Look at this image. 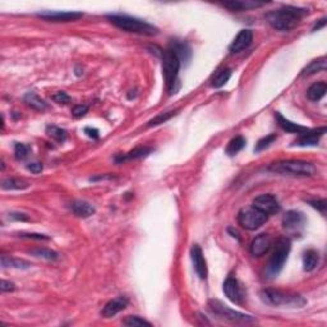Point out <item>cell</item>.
Masks as SVG:
<instances>
[{
  "label": "cell",
  "instance_id": "obj_1",
  "mask_svg": "<svg viewBox=\"0 0 327 327\" xmlns=\"http://www.w3.org/2000/svg\"><path fill=\"white\" fill-rule=\"evenodd\" d=\"M308 13L307 9L297 7H282L276 11H271L266 13L267 23L276 31L288 32L292 31L299 25V22Z\"/></svg>",
  "mask_w": 327,
  "mask_h": 327
},
{
  "label": "cell",
  "instance_id": "obj_2",
  "mask_svg": "<svg viewBox=\"0 0 327 327\" xmlns=\"http://www.w3.org/2000/svg\"><path fill=\"white\" fill-rule=\"evenodd\" d=\"M107 19L117 26L118 29L123 30L125 32L138 33L145 36H156L159 33V29L146 21H142L139 18L131 17L125 15H107Z\"/></svg>",
  "mask_w": 327,
  "mask_h": 327
},
{
  "label": "cell",
  "instance_id": "obj_3",
  "mask_svg": "<svg viewBox=\"0 0 327 327\" xmlns=\"http://www.w3.org/2000/svg\"><path fill=\"white\" fill-rule=\"evenodd\" d=\"M261 299L263 303L274 307H289V308H300L306 306L307 300L300 294L292 292H284L279 289H265L261 292Z\"/></svg>",
  "mask_w": 327,
  "mask_h": 327
},
{
  "label": "cell",
  "instance_id": "obj_4",
  "mask_svg": "<svg viewBox=\"0 0 327 327\" xmlns=\"http://www.w3.org/2000/svg\"><path fill=\"white\" fill-rule=\"evenodd\" d=\"M290 249H292V242L289 238L281 237L276 240L272 256L265 268V278L270 280V279H275L280 274L285 262L288 260Z\"/></svg>",
  "mask_w": 327,
  "mask_h": 327
},
{
  "label": "cell",
  "instance_id": "obj_5",
  "mask_svg": "<svg viewBox=\"0 0 327 327\" xmlns=\"http://www.w3.org/2000/svg\"><path fill=\"white\" fill-rule=\"evenodd\" d=\"M267 170L282 175L294 177H313L317 173L316 166L312 163L302 160H284L271 164Z\"/></svg>",
  "mask_w": 327,
  "mask_h": 327
},
{
  "label": "cell",
  "instance_id": "obj_6",
  "mask_svg": "<svg viewBox=\"0 0 327 327\" xmlns=\"http://www.w3.org/2000/svg\"><path fill=\"white\" fill-rule=\"evenodd\" d=\"M161 59H163V74L165 83H166V89L170 95L177 93L178 87V74L180 71L181 61L178 58V55L171 49L164 50L161 53Z\"/></svg>",
  "mask_w": 327,
  "mask_h": 327
},
{
  "label": "cell",
  "instance_id": "obj_7",
  "mask_svg": "<svg viewBox=\"0 0 327 327\" xmlns=\"http://www.w3.org/2000/svg\"><path fill=\"white\" fill-rule=\"evenodd\" d=\"M208 310L219 318L226 320L229 322H233V324H253L256 321L252 316L231 310L228 306H225L224 303H221L220 300H210L208 302Z\"/></svg>",
  "mask_w": 327,
  "mask_h": 327
},
{
  "label": "cell",
  "instance_id": "obj_8",
  "mask_svg": "<svg viewBox=\"0 0 327 327\" xmlns=\"http://www.w3.org/2000/svg\"><path fill=\"white\" fill-rule=\"evenodd\" d=\"M268 216L266 213L261 212L254 207H248V208H243L240 210L238 215V223L245 230H257L260 229L265 223L267 221Z\"/></svg>",
  "mask_w": 327,
  "mask_h": 327
},
{
  "label": "cell",
  "instance_id": "obj_9",
  "mask_svg": "<svg viewBox=\"0 0 327 327\" xmlns=\"http://www.w3.org/2000/svg\"><path fill=\"white\" fill-rule=\"evenodd\" d=\"M224 293L225 295L230 299L231 302L235 304H242L245 299V292L243 286L240 285L237 278L233 275L228 276V279L224 282Z\"/></svg>",
  "mask_w": 327,
  "mask_h": 327
},
{
  "label": "cell",
  "instance_id": "obj_10",
  "mask_svg": "<svg viewBox=\"0 0 327 327\" xmlns=\"http://www.w3.org/2000/svg\"><path fill=\"white\" fill-rule=\"evenodd\" d=\"M253 207L260 210L261 212L266 213L267 216L278 213L280 211V205H279L278 199L272 194H261V196L256 197L253 201Z\"/></svg>",
  "mask_w": 327,
  "mask_h": 327
},
{
  "label": "cell",
  "instance_id": "obj_11",
  "mask_svg": "<svg viewBox=\"0 0 327 327\" xmlns=\"http://www.w3.org/2000/svg\"><path fill=\"white\" fill-rule=\"evenodd\" d=\"M37 17L47 22H74L83 17L81 12H41L37 13Z\"/></svg>",
  "mask_w": 327,
  "mask_h": 327
},
{
  "label": "cell",
  "instance_id": "obj_12",
  "mask_svg": "<svg viewBox=\"0 0 327 327\" xmlns=\"http://www.w3.org/2000/svg\"><path fill=\"white\" fill-rule=\"evenodd\" d=\"M272 244H274V239L270 234H260L252 240L249 251L252 256L261 257L270 251Z\"/></svg>",
  "mask_w": 327,
  "mask_h": 327
},
{
  "label": "cell",
  "instance_id": "obj_13",
  "mask_svg": "<svg viewBox=\"0 0 327 327\" xmlns=\"http://www.w3.org/2000/svg\"><path fill=\"white\" fill-rule=\"evenodd\" d=\"M128 298L127 297H117L115 299H111L110 302H107L105 304V307L101 311V316L105 317V318H111V317L117 316L118 313L121 312V311H124L128 306Z\"/></svg>",
  "mask_w": 327,
  "mask_h": 327
},
{
  "label": "cell",
  "instance_id": "obj_14",
  "mask_svg": "<svg viewBox=\"0 0 327 327\" xmlns=\"http://www.w3.org/2000/svg\"><path fill=\"white\" fill-rule=\"evenodd\" d=\"M191 258H192L193 267H194L197 275H198L202 280L203 279H206L207 274H208V271H207V263L206 260H205V257H203L202 249H201L199 245L194 244L192 248H191Z\"/></svg>",
  "mask_w": 327,
  "mask_h": 327
},
{
  "label": "cell",
  "instance_id": "obj_15",
  "mask_svg": "<svg viewBox=\"0 0 327 327\" xmlns=\"http://www.w3.org/2000/svg\"><path fill=\"white\" fill-rule=\"evenodd\" d=\"M306 224V216L298 211H288L282 217V226L289 231H297Z\"/></svg>",
  "mask_w": 327,
  "mask_h": 327
},
{
  "label": "cell",
  "instance_id": "obj_16",
  "mask_svg": "<svg viewBox=\"0 0 327 327\" xmlns=\"http://www.w3.org/2000/svg\"><path fill=\"white\" fill-rule=\"evenodd\" d=\"M325 132H326L325 127L318 129H308L303 134L299 135V138L295 141V145H298V146H316L321 137L325 134Z\"/></svg>",
  "mask_w": 327,
  "mask_h": 327
},
{
  "label": "cell",
  "instance_id": "obj_17",
  "mask_svg": "<svg viewBox=\"0 0 327 327\" xmlns=\"http://www.w3.org/2000/svg\"><path fill=\"white\" fill-rule=\"evenodd\" d=\"M252 39L253 33L251 30H242V31L237 35L234 41L231 43L230 53L238 54L240 53V51H243L244 49H247V47L252 44Z\"/></svg>",
  "mask_w": 327,
  "mask_h": 327
},
{
  "label": "cell",
  "instance_id": "obj_18",
  "mask_svg": "<svg viewBox=\"0 0 327 327\" xmlns=\"http://www.w3.org/2000/svg\"><path fill=\"white\" fill-rule=\"evenodd\" d=\"M265 1H253V0H231V1H224L221 5L228 8L231 12H242L253 9V8H258L265 5Z\"/></svg>",
  "mask_w": 327,
  "mask_h": 327
},
{
  "label": "cell",
  "instance_id": "obj_19",
  "mask_svg": "<svg viewBox=\"0 0 327 327\" xmlns=\"http://www.w3.org/2000/svg\"><path fill=\"white\" fill-rule=\"evenodd\" d=\"M71 208L75 216L82 217V219L92 216L96 212V208L91 203L86 202V201H74V202L72 203Z\"/></svg>",
  "mask_w": 327,
  "mask_h": 327
},
{
  "label": "cell",
  "instance_id": "obj_20",
  "mask_svg": "<svg viewBox=\"0 0 327 327\" xmlns=\"http://www.w3.org/2000/svg\"><path fill=\"white\" fill-rule=\"evenodd\" d=\"M276 119H278L279 125H280L284 131L288 132V133H295V134L300 135L303 134L304 132L308 131V128H306V127H302V125L295 124V123H292L290 120H288V119L282 117L280 113H276Z\"/></svg>",
  "mask_w": 327,
  "mask_h": 327
},
{
  "label": "cell",
  "instance_id": "obj_21",
  "mask_svg": "<svg viewBox=\"0 0 327 327\" xmlns=\"http://www.w3.org/2000/svg\"><path fill=\"white\" fill-rule=\"evenodd\" d=\"M318 261H320V256H318V252L316 249H308L304 252V256H303V268L304 271H313L318 265Z\"/></svg>",
  "mask_w": 327,
  "mask_h": 327
},
{
  "label": "cell",
  "instance_id": "obj_22",
  "mask_svg": "<svg viewBox=\"0 0 327 327\" xmlns=\"http://www.w3.org/2000/svg\"><path fill=\"white\" fill-rule=\"evenodd\" d=\"M327 85L325 82H317L314 85H312L307 91V97L311 101H320L322 97L326 95Z\"/></svg>",
  "mask_w": 327,
  "mask_h": 327
},
{
  "label": "cell",
  "instance_id": "obj_23",
  "mask_svg": "<svg viewBox=\"0 0 327 327\" xmlns=\"http://www.w3.org/2000/svg\"><path fill=\"white\" fill-rule=\"evenodd\" d=\"M151 152H152V149H151V147H137V149H132L131 152H128L127 155H124V156L115 157V161H117V163H121V161L133 160V159H142V157L149 156Z\"/></svg>",
  "mask_w": 327,
  "mask_h": 327
},
{
  "label": "cell",
  "instance_id": "obj_24",
  "mask_svg": "<svg viewBox=\"0 0 327 327\" xmlns=\"http://www.w3.org/2000/svg\"><path fill=\"white\" fill-rule=\"evenodd\" d=\"M25 103H26V105H29V106L31 107V109H33V110L44 111L47 109V104L45 103L41 97H39L36 93H33V92L26 93Z\"/></svg>",
  "mask_w": 327,
  "mask_h": 327
},
{
  "label": "cell",
  "instance_id": "obj_25",
  "mask_svg": "<svg viewBox=\"0 0 327 327\" xmlns=\"http://www.w3.org/2000/svg\"><path fill=\"white\" fill-rule=\"evenodd\" d=\"M170 49L173 50L177 55H178L180 61L189 60V57H191V49H189V46L185 43H180V41H178V40H175V41L171 43Z\"/></svg>",
  "mask_w": 327,
  "mask_h": 327
},
{
  "label": "cell",
  "instance_id": "obj_26",
  "mask_svg": "<svg viewBox=\"0 0 327 327\" xmlns=\"http://www.w3.org/2000/svg\"><path fill=\"white\" fill-rule=\"evenodd\" d=\"M1 266L4 268L12 267V268H18V270H27L31 267V263L23 260H17V258H12V257L1 256Z\"/></svg>",
  "mask_w": 327,
  "mask_h": 327
},
{
  "label": "cell",
  "instance_id": "obj_27",
  "mask_svg": "<svg viewBox=\"0 0 327 327\" xmlns=\"http://www.w3.org/2000/svg\"><path fill=\"white\" fill-rule=\"evenodd\" d=\"M231 77V71L229 69V68H223V69H220V71H217L215 74H213L212 77V86L213 87H216V89H219V87H223V86L226 83V82L230 79Z\"/></svg>",
  "mask_w": 327,
  "mask_h": 327
},
{
  "label": "cell",
  "instance_id": "obj_28",
  "mask_svg": "<svg viewBox=\"0 0 327 327\" xmlns=\"http://www.w3.org/2000/svg\"><path fill=\"white\" fill-rule=\"evenodd\" d=\"M30 253H31L32 256L37 257V258H43V260H47V261H57L58 258H59V254H58L55 251H51V249H47V248L31 249Z\"/></svg>",
  "mask_w": 327,
  "mask_h": 327
},
{
  "label": "cell",
  "instance_id": "obj_29",
  "mask_svg": "<svg viewBox=\"0 0 327 327\" xmlns=\"http://www.w3.org/2000/svg\"><path fill=\"white\" fill-rule=\"evenodd\" d=\"M245 146V139L243 138L242 135H238V137H235L229 142L228 147H226V153H228L229 156H234L238 152H240Z\"/></svg>",
  "mask_w": 327,
  "mask_h": 327
},
{
  "label": "cell",
  "instance_id": "obj_30",
  "mask_svg": "<svg viewBox=\"0 0 327 327\" xmlns=\"http://www.w3.org/2000/svg\"><path fill=\"white\" fill-rule=\"evenodd\" d=\"M324 71H326V59H325V58H321L318 60H313L312 63L302 72V75H311Z\"/></svg>",
  "mask_w": 327,
  "mask_h": 327
},
{
  "label": "cell",
  "instance_id": "obj_31",
  "mask_svg": "<svg viewBox=\"0 0 327 327\" xmlns=\"http://www.w3.org/2000/svg\"><path fill=\"white\" fill-rule=\"evenodd\" d=\"M3 189H17V191H21V189H26L30 187V183L26 180H22V179H15V178H9L3 180V184H1Z\"/></svg>",
  "mask_w": 327,
  "mask_h": 327
},
{
  "label": "cell",
  "instance_id": "obj_32",
  "mask_svg": "<svg viewBox=\"0 0 327 327\" xmlns=\"http://www.w3.org/2000/svg\"><path fill=\"white\" fill-rule=\"evenodd\" d=\"M46 133L49 137H51L58 142H64L67 139V131L59 128L57 125H49L46 128Z\"/></svg>",
  "mask_w": 327,
  "mask_h": 327
},
{
  "label": "cell",
  "instance_id": "obj_33",
  "mask_svg": "<svg viewBox=\"0 0 327 327\" xmlns=\"http://www.w3.org/2000/svg\"><path fill=\"white\" fill-rule=\"evenodd\" d=\"M123 324L125 325V326H131V327H135V326H152V324L151 322H149V321L143 320V318H141V317L138 316H128L127 318H125L124 321H123Z\"/></svg>",
  "mask_w": 327,
  "mask_h": 327
},
{
  "label": "cell",
  "instance_id": "obj_34",
  "mask_svg": "<svg viewBox=\"0 0 327 327\" xmlns=\"http://www.w3.org/2000/svg\"><path fill=\"white\" fill-rule=\"evenodd\" d=\"M274 141H276V134H270L266 135V137H263L262 139H260V141L257 142L256 147H254V151H256V152H260V151L266 149L267 147L271 146V143H274Z\"/></svg>",
  "mask_w": 327,
  "mask_h": 327
},
{
  "label": "cell",
  "instance_id": "obj_35",
  "mask_svg": "<svg viewBox=\"0 0 327 327\" xmlns=\"http://www.w3.org/2000/svg\"><path fill=\"white\" fill-rule=\"evenodd\" d=\"M174 114L175 111H167V113H163V114L157 115L156 118H153L152 120L149 121V127H156V125L159 124H163V123L169 120Z\"/></svg>",
  "mask_w": 327,
  "mask_h": 327
},
{
  "label": "cell",
  "instance_id": "obj_36",
  "mask_svg": "<svg viewBox=\"0 0 327 327\" xmlns=\"http://www.w3.org/2000/svg\"><path fill=\"white\" fill-rule=\"evenodd\" d=\"M29 152H30L29 146H26V145L19 142H17L15 145V155L18 160H25L26 157L29 156Z\"/></svg>",
  "mask_w": 327,
  "mask_h": 327
},
{
  "label": "cell",
  "instance_id": "obj_37",
  "mask_svg": "<svg viewBox=\"0 0 327 327\" xmlns=\"http://www.w3.org/2000/svg\"><path fill=\"white\" fill-rule=\"evenodd\" d=\"M51 99H53V101H55L57 104H60V105H65V104H68L71 101L69 95H67V93L63 92V91H59V92L54 93L53 96H51Z\"/></svg>",
  "mask_w": 327,
  "mask_h": 327
},
{
  "label": "cell",
  "instance_id": "obj_38",
  "mask_svg": "<svg viewBox=\"0 0 327 327\" xmlns=\"http://www.w3.org/2000/svg\"><path fill=\"white\" fill-rule=\"evenodd\" d=\"M18 237L27 239H36V240H49V237L44 234H36V233H19Z\"/></svg>",
  "mask_w": 327,
  "mask_h": 327
},
{
  "label": "cell",
  "instance_id": "obj_39",
  "mask_svg": "<svg viewBox=\"0 0 327 327\" xmlns=\"http://www.w3.org/2000/svg\"><path fill=\"white\" fill-rule=\"evenodd\" d=\"M89 111V106L87 105H77L72 109V114L74 118H82L86 115V113Z\"/></svg>",
  "mask_w": 327,
  "mask_h": 327
},
{
  "label": "cell",
  "instance_id": "obj_40",
  "mask_svg": "<svg viewBox=\"0 0 327 327\" xmlns=\"http://www.w3.org/2000/svg\"><path fill=\"white\" fill-rule=\"evenodd\" d=\"M311 206L317 208L320 212L325 213L326 212V201L325 199H314V201H308Z\"/></svg>",
  "mask_w": 327,
  "mask_h": 327
},
{
  "label": "cell",
  "instance_id": "obj_41",
  "mask_svg": "<svg viewBox=\"0 0 327 327\" xmlns=\"http://www.w3.org/2000/svg\"><path fill=\"white\" fill-rule=\"evenodd\" d=\"M27 170H30L32 174H39L43 171V164L41 163H31L27 165Z\"/></svg>",
  "mask_w": 327,
  "mask_h": 327
},
{
  "label": "cell",
  "instance_id": "obj_42",
  "mask_svg": "<svg viewBox=\"0 0 327 327\" xmlns=\"http://www.w3.org/2000/svg\"><path fill=\"white\" fill-rule=\"evenodd\" d=\"M0 289H1V292L3 293L13 292L15 289V285L13 284V282H11V281L1 280V286H0Z\"/></svg>",
  "mask_w": 327,
  "mask_h": 327
},
{
  "label": "cell",
  "instance_id": "obj_43",
  "mask_svg": "<svg viewBox=\"0 0 327 327\" xmlns=\"http://www.w3.org/2000/svg\"><path fill=\"white\" fill-rule=\"evenodd\" d=\"M9 219H12V220H21V221L30 220L29 216H27L26 213H22V212H12V213H9Z\"/></svg>",
  "mask_w": 327,
  "mask_h": 327
},
{
  "label": "cell",
  "instance_id": "obj_44",
  "mask_svg": "<svg viewBox=\"0 0 327 327\" xmlns=\"http://www.w3.org/2000/svg\"><path fill=\"white\" fill-rule=\"evenodd\" d=\"M85 133L87 135H89V138H92V139H97V138H99V135H100L99 129L91 128V127H86V128H85Z\"/></svg>",
  "mask_w": 327,
  "mask_h": 327
},
{
  "label": "cell",
  "instance_id": "obj_45",
  "mask_svg": "<svg viewBox=\"0 0 327 327\" xmlns=\"http://www.w3.org/2000/svg\"><path fill=\"white\" fill-rule=\"evenodd\" d=\"M107 179H114V175H99V177H93V178H89L91 181H96V180H107Z\"/></svg>",
  "mask_w": 327,
  "mask_h": 327
},
{
  "label": "cell",
  "instance_id": "obj_46",
  "mask_svg": "<svg viewBox=\"0 0 327 327\" xmlns=\"http://www.w3.org/2000/svg\"><path fill=\"white\" fill-rule=\"evenodd\" d=\"M325 25H326V18H322V19H321L320 23H318V25L314 26V29H313V31H318V30H320L321 27H324Z\"/></svg>",
  "mask_w": 327,
  "mask_h": 327
}]
</instances>
